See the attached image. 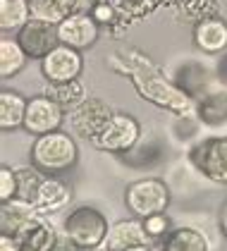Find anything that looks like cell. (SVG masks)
Segmentation results:
<instances>
[{"mask_svg": "<svg viewBox=\"0 0 227 251\" xmlns=\"http://www.w3.org/2000/svg\"><path fill=\"white\" fill-rule=\"evenodd\" d=\"M110 223L96 206H76L62 218V239L75 251H94L105 247Z\"/></svg>", "mask_w": 227, "mask_h": 251, "instance_id": "obj_3", "label": "cell"}, {"mask_svg": "<svg viewBox=\"0 0 227 251\" xmlns=\"http://www.w3.org/2000/svg\"><path fill=\"white\" fill-rule=\"evenodd\" d=\"M22 251H57L60 232L48 220V215H36L15 234Z\"/></svg>", "mask_w": 227, "mask_h": 251, "instance_id": "obj_13", "label": "cell"}, {"mask_svg": "<svg viewBox=\"0 0 227 251\" xmlns=\"http://www.w3.org/2000/svg\"><path fill=\"white\" fill-rule=\"evenodd\" d=\"M115 115L113 105L108 100L98 96H89L81 105H76L75 110L67 113L70 120V132L79 139L94 141L101 136V132L105 129V125L110 122V117Z\"/></svg>", "mask_w": 227, "mask_h": 251, "instance_id": "obj_7", "label": "cell"}, {"mask_svg": "<svg viewBox=\"0 0 227 251\" xmlns=\"http://www.w3.org/2000/svg\"><path fill=\"white\" fill-rule=\"evenodd\" d=\"M129 251H163V244L160 242H149V244H141V247H134Z\"/></svg>", "mask_w": 227, "mask_h": 251, "instance_id": "obj_33", "label": "cell"}, {"mask_svg": "<svg viewBox=\"0 0 227 251\" xmlns=\"http://www.w3.org/2000/svg\"><path fill=\"white\" fill-rule=\"evenodd\" d=\"M43 94L53 98L62 110H75L76 105H81L89 98V89L81 79H72V81H57V84H46Z\"/></svg>", "mask_w": 227, "mask_h": 251, "instance_id": "obj_21", "label": "cell"}, {"mask_svg": "<svg viewBox=\"0 0 227 251\" xmlns=\"http://www.w3.org/2000/svg\"><path fill=\"white\" fill-rule=\"evenodd\" d=\"M91 17H94L101 26H115L120 17H122V12H120V7L115 5L113 0H94V5H91Z\"/></svg>", "mask_w": 227, "mask_h": 251, "instance_id": "obj_26", "label": "cell"}, {"mask_svg": "<svg viewBox=\"0 0 227 251\" xmlns=\"http://www.w3.org/2000/svg\"><path fill=\"white\" fill-rule=\"evenodd\" d=\"M218 230H220V234L227 239V199L220 203V208H218Z\"/></svg>", "mask_w": 227, "mask_h": 251, "instance_id": "obj_30", "label": "cell"}, {"mask_svg": "<svg viewBox=\"0 0 227 251\" xmlns=\"http://www.w3.org/2000/svg\"><path fill=\"white\" fill-rule=\"evenodd\" d=\"M187 160L208 182L227 187V136L199 139L187 151Z\"/></svg>", "mask_w": 227, "mask_h": 251, "instance_id": "obj_5", "label": "cell"}, {"mask_svg": "<svg viewBox=\"0 0 227 251\" xmlns=\"http://www.w3.org/2000/svg\"><path fill=\"white\" fill-rule=\"evenodd\" d=\"M17 170L10 165H0V203L17 199Z\"/></svg>", "mask_w": 227, "mask_h": 251, "instance_id": "obj_28", "label": "cell"}, {"mask_svg": "<svg viewBox=\"0 0 227 251\" xmlns=\"http://www.w3.org/2000/svg\"><path fill=\"white\" fill-rule=\"evenodd\" d=\"M79 160V146L75 134L57 129L50 134L31 139L29 163L43 175H65L70 173Z\"/></svg>", "mask_w": 227, "mask_h": 251, "instance_id": "obj_2", "label": "cell"}, {"mask_svg": "<svg viewBox=\"0 0 227 251\" xmlns=\"http://www.w3.org/2000/svg\"><path fill=\"white\" fill-rule=\"evenodd\" d=\"M163 251H210L208 234L191 225H179L160 242Z\"/></svg>", "mask_w": 227, "mask_h": 251, "instance_id": "obj_19", "label": "cell"}, {"mask_svg": "<svg viewBox=\"0 0 227 251\" xmlns=\"http://www.w3.org/2000/svg\"><path fill=\"white\" fill-rule=\"evenodd\" d=\"M70 203H72V184L62 179V175H46L34 203L36 211L41 215H53L70 208Z\"/></svg>", "mask_w": 227, "mask_h": 251, "instance_id": "obj_14", "label": "cell"}, {"mask_svg": "<svg viewBox=\"0 0 227 251\" xmlns=\"http://www.w3.org/2000/svg\"><path fill=\"white\" fill-rule=\"evenodd\" d=\"M110 70L117 75H125L134 84L136 94L153 103L160 110H168L177 120H191L196 117V98L187 94L175 79L165 77L149 55L141 50H122L110 58Z\"/></svg>", "mask_w": 227, "mask_h": 251, "instance_id": "obj_1", "label": "cell"}, {"mask_svg": "<svg viewBox=\"0 0 227 251\" xmlns=\"http://www.w3.org/2000/svg\"><path fill=\"white\" fill-rule=\"evenodd\" d=\"M94 251H110L108 247H101V249H94Z\"/></svg>", "mask_w": 227, "mask_h": 251, "instance_id": "obj_34", "label": "cell"}, {"mask_svg": "<svg viewBox=\"0 0 227 251\" xmlns=\"http://www.w3.org/2000/svg\"><path fill=\"white\" fill-rule=\"evenodd\" d=\"M26 62H29V55L22 48L17 36H2L0 39V79L2 81L15 79L26 67Z\"/></svg>", "mask_w": 227, "mask_h": 251, "instance_id": "obj_20", "label": "cell"}, {"mask_svg": "<svg viewBox=\"0 0 227 251\" xmlns=\"http://www.w3.org/2000/svg\"><path fill=\"white\" fill-rule=\"evenodd\" d=\"M149 234L144 227V220L141 218H122L110 225L108 230V239H105V247L110 251H129L134 247H141V244H149Z\"/></svg>", "mask_w": 227, "mask_h": 251, "instance_id": "obj_15", "label": "cell"}, {"mask_svg": "<svg viewBox=\"0 0 227 251\" xmlns=\"http://www.w3.org/2000/svg\"><path fill=\"white\" fill-rule=\"evenodd\" d=\"M172 192L160 177H141L125 187V206L134 218H151L158 213H168Z\"/></svg>", "mask_w": 227, "mask_h": 251, "instance_id": "obj_4", "label": "cell"}, {"mask_svg": "<svg viewBox=\"0 0 227 251\" xmlns=\"http://www.w3.org/2000/svg\"><path fill=\"white\" fill-rule=\"evenodd\" d=\"M141 122L132 115V113H122L115 110V115L110 117V122L105 125V129L101 132L98 139H94V144L98 151L113 155H125L136 149V144L141 141Z\"/></svg>", "mask_w": 227, "mask_h": 251, "instance_id": "obj_6", "label": "cell"}, {"mask_svg": "<svg viewBox=\"0 0 227 251\" xmlns=\"http://www.w3.org/2000/svg\"><path fill=\"white\" fill-rule=\"evenodd\" d=\"M67 120V110H62L53 98H48L43 91L38 96L29 98V105H26V117H24V132L36 139V136L50 134V132H57L62 129Z\"/></svg>", "mask_w": 227, "mask_h": 251, "instance_id": "obj_8", "label": "cell"}, {"mask_svg": "<svg viewBox=\"0 0 227 251\" xmlns=\"http://www.w3.org/2000/svg\"><path fill=\"white\" fill-rule=\"evenodd\" d=\"M31 20L29 0H0V31L2 36H17V31Z\"/></svg>", "mask_w": 227, "mask_h": 251, "instance_id": "obj_23", "label": "cell"}, {"mask_svg": "<svg viewBox=\"0 0 227 251\" xmlns=\"http://www.w3.org/2000/svg\"><path fill=\"white\" fill-rule=\"evenodd\" d=\"M196 120L206 127L227 125V89L206 91L196 98Z\"/></svg>", "mask_w": 227, "mask_h": 251, "instance_id": "obj_17", "label": "cell"}, {"mask_svg": "<svg viewBox=\"0 0 227 251\" xmlns=\"http://www.w3.org/2000/svg\"><path fill=\"white\" fill-rule=\"evenodd\" d=\"M41 213L36 211L34 203H26L22 199H12V201H5L0 203V234H7V237H15L29 220H34Z\"/></svg>", "mask_w": 227, "mask_h": 251, "instance_id": "obj_18", "label": "cell"}, {"mask_svg": "<svg viewBox=\"0 0 227 251\" xmlns=\"http://www.w3.org/2000/svg\"><path fill=\"white\" fill-rule=\"evenodd\" d=\"M29 7H31V17L50 24H60L72 12H86L81 0H29Z\"/></svg>", "mask_w": 227, "mask_h": 251, "instance_id": "obj_22", "label": "cell"}, {"mask_svg": "<svg viewBox=\"0 0 227 251\" xmlns=\"http://www.w3.org/2000/svg\"><path fill=\"white\" fill-rule=\"evenodd\" d=\"M29 98L15 89L0 91V129L2 132H17L24 127Z\"/></svg>", "mask_w": 227, "mask_h": 251, "instance_id": "obj_16", "label": "cell"}, {"mask_svg": "<svg viewBox=\"0 0 227 251\" xmlns=\"http://www.w3.org/2000/svg\"><path fill=\"white\" fill-rule=\"evenodd\" d=\"M57 36L62 46H70L84 53L94 48L96 41L101 39V24L91 17V12H72L57 24Z\"/></svg>", "mask_w": 227, "mask_h": 251, "instance_id": "obj_10", "label": "cell"}, {"mask_svg": "<svg viewBox=\"0 0 227 251\" xmlns=\"http://www.w3.org/2000/svg\"><path fill=\"white\" fill-rule=\"evenodd\" d=\"M38 67H41V77L46 79V84L72 81V79H79L84 72V53L60 43L38 62Z\"/></svg>", "mask_w": 227, "mask_h": 251, "instance_id": "obj_9", "label": "cell"}, {"mask_svg": "<svg viewBox=\"0 0 227 251\" xmlns=\"http://www.w3.org/2000/svg\"><path fill=\"white\" fill-rule=\"evenodd\" d=\"M17 41L22 43V48L26 50L29 60H38V62H41L53 48L60 46L57 24H50V22L31 17V20L17 31Z\"/></svg>", "mask_w": 227, "mask_h": 251, "instance_id": "obj_11", "label": "cell"}, {"mask_svg": "<svg viewBox=\"0 0 227 251\" xmlns=\"http://www.w3.org/2000/svg\"><path fill=\"white\" fill-rule=\"evenodd\" d=\"M43 177L46 175L36 170L34 165H26V168H17V199L26 201V203H36V196L41 192V184H43Z\"/></svg>", "mask_w": 227, "mask_h": 251, "instance_id": "obj_25", "label": "cell"}, {"mask_svg": "<svg viewBox=\"0 0 227 251\" xmlns=\"http://www.w3.org/2000/svg\"><path fill=\"white\" fill-rule=\"evenodd\" d=\"M210 72L201 65V62H184V65H179L177 67V72H175V81L187 91L191 94L194 98L203 96L206 91H210L208 84H210Z\"/></svg>", "mask_w": 227, "mask_h": 251, "instance_id": "obj_24", "label": "cell"}, {"mask_svg": "<svg viewBox=\"0 0 227 251\" xmlns=\"http://www.w3.org/2000/svg\"><path fill=\"white\" fill-rule=\"evenodd\" d=\"M144 227H146V234H149L151 242H163L175 230L168 213H158V215H151V218H144Z\"/></svg>", "mask_w": 227, "mask_h": 251, "instance_id": "obj_27", "label": "cell"}, {"mask_svg": "<svg viewBox=\"0 0 227 251\" xmlns=\"http://www.w3.org/2000/svg\"><path fill=\"white\" fill-rule=\"evenodd\" d=\"M215 77H218V81H220V84L227 89V55H223V58H220V62H218Z\"/></svg>", "mask_w": 227, "mask_h": 251, "instance_id": "obj_32", "label": "cell"}, {"mask_svg": "<svg viewBox=\"0 0 227 251\" xmlns=\"http://www.w3.org/2000/svg\"><path fill=\"white\" fill-rule=\"evenodd\" d=\"M113 2L120 7L122 15H127V12H129V15H139V12L149 10V7H146L149 0H113Z\"/></svg>", "mask_w": 227, "mask_h": 251, "instance_id": "obj_29", "label": "cell"}, {"mask_svg": "<svg viewBox=\"0 0 227 251\" xmlns=\"http://www.w3.org/2000/svg\"><path fill=\"white\" fill-rule=\"evenodd\" d=\"M191 41L199 53L208 58H223L227 55V22L218 15H208L194 24Z\"/></svg>", "mask_w": 227, "mask_h": 251, "instance_id": "obj_12", "label": "cell"}, {"mask_svg": "<svg viewBox=\"0 0 227 251\" xmlns=\"http://www.w3.org/2000/svg\"><path fill=\"white\" fill-rule=\"evenodd\" d=\"M0 251H22L15 237H7V234H0Z\"/></svg>", "mask_w": 227, "mask_h": 251, "instance_id": "obj_31", "label": "cell"}]
</instances>
